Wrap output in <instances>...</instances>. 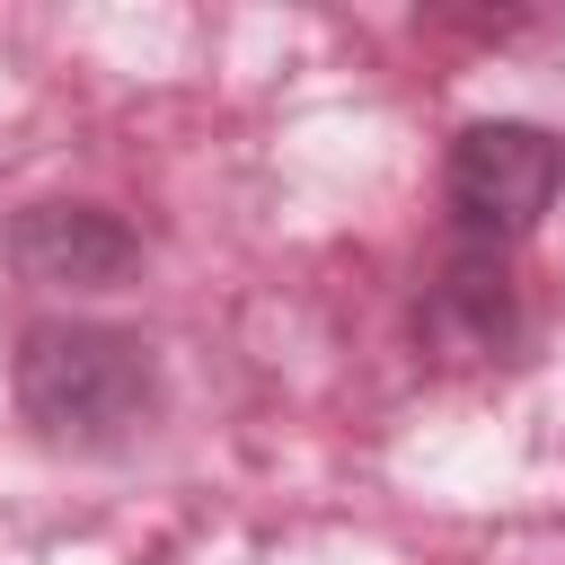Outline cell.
<instances>
[{
  "instance_id": "6da1fadb",
  "label": "cell",
  "mask_w": 565,
  "mask_h": 565,
  "mask_svg": "<svg viewBox=\"0 0 565 565\" xmlns=\"http://www.w3.org/2000/svg\"><path fill=\"white\" fill-rule=\"evenodd\" d=\"M18 415L62 450H115L159 415V353L124 327L44 318L18 335Z\"/></svg>"
},
{
  "instance_id": "7a4b0ae2",
  "label": "cell",
  "mask_w": 565,
  "mask_h": 565,
  "mask_svg": "<svg viewBox=\"0 0 565 565\" xmlns=\"http://www.w3.org/2000/svg\"><path fill=\"white\" fill-rule=\"evenodd\" d=\"M441 185H450V212H459V230H468L477 247L530 238V230L547 221L556 185H565V141H556L547 124H512V115L468 124V132L450 141Z\"/></svg>"
},
{
  "instance_id": "3957f363",
  "label": "cell",
  "mask_w": 565,
  "mask_h": 565,
  "mask_svg": "<svg viewBox=\"0 0 565 565\" xmlns=\"http://www.w3.org/2000/svg\"><path fill=\"white\" fill-rule=\"evenodd\" d=\"M9 265L44 291H115L141 274V238L106 203H26L9 221Z\"/></svg>"
},
{
  "instance_id": "277c9868",
  "label": "cell",
  "mask_w": 565,
  "mask_h": 565,
  "mask_svg": "<svg viewBox=\"0 0 565 565\" xmlns=\"http://www.w3.org/2000/svg\"><path fill=\"white\" fill-rule=\"evenodd\" d=\"M424 344L441 353V362H503L512 353V335H521V300H512V274L494 265V256H468V265H450L441 282H433V300H424Z\"/></svg>"
}]
</instances>
